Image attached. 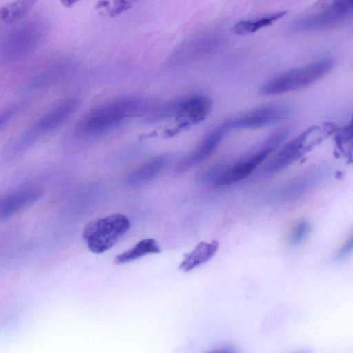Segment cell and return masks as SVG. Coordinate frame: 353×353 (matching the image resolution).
Segmentation results:
<instances>
[{
    "label": "cell",
    "instance_id": "obj_1",
    "mask_svg": "<svg viewBox=\"0 0 353 353\" xmlns=\"http://www.w3.org/2000/svg\"><path fill=\"white\" fill-rule=\"evenodd\" d=\"M144 108L143 101L134 97L110 100L91 109L77 123L78 133L94 136L113 129L129 117Z\"/></svg>",
    "mask_w": 353,
    "mask_h": 353
},
{
    "label": "cell",
    "instance_id": "obj_2",
    "mask_svg": "<svg viewBox=\"0 0 353 353\" xmlns=\"http://www.w3.org/2000/svg\"><path fill=\"white\" fill-rule=\"evenodd\" d=\"M335 61L325 57L286 71L267 81L261 89L263 95H276L307 87L319 81L334 68Z\"/></svg>",
    "mask_w": 353,
    "mask_h": 353
},
{
    "label": "cell",
    "instance_id": "obj_3",
    "mask_svg": "<svg viewBox=\"0 0 353 353\" xmlns=\"http://www.w3.org/2000/svg\"><path fill=\"white\" fill-rule=\"evenodd\" d=\"M130 227V220L125 215L110 214L90 221L84 227L82 236L91 252L101 254L112 248Z\"/></svg>",
    "mask_w": 353,
    "mask_h": 353
},
{
    "label": "cell",
    "instance_id": "obj_4",
    "mask_svg": "<svg viewBox=\"0 0 353 353\" xmlns=\"http://www.w3.org/2000/svg\"><path fill=\"white\" fill-rule=\"evenodd\" d=\"M79 101L77 98L66 99L40 117L17 141L14 149L23 150L39 137L57 128L77 110Z\"/></svg>",
    "mask_w": 353,
    "mask_h": 353
},
{
    "label": "cell",
    "instance_id": "obj_5",
    "mask_svg": "<svg viewBox=\"0 0 353 353\" xmlns=\"http://www.w3.org/2000/svg\"><path fill=\"white\" fill-rule=\"evenodd\" d=\"M292 109L285 104H267L242 113L227 121L232 130H253L280 122L289 117Z\"/></svg>",
    "mask_w": 353,
    "mask_h": 353
},
{
    "label": "cell",
    "instance_id": "obj_6",
    "mask_svg": "<svg viewBox=\"0 0 353 353\" xmlns=\"http://www.w3.org/2000/svg\"><path fill=\"white\" fill-rule=\"evenodd\" d=\"M276 148L265 141L255 152L225 167L213 183L216 187H224L238 183L249 176Z\"/></svg>",
    "mask_w": 353,
    "mask_h": 353
},
{
    "label": "cell",
    "instance_id": "obj_7",
    "mask_svg": "<svg viewBox=\"0 0 353 353\" xmlns=\"http://www.w3.org/2000/svg\"><path fill=\"white\" fill-rule=\"evenodd\" d=\"M329 168L326 165L314 166L292 179L279 190L278 194L284 201L299 199L308 194L327 176Z\"/></svg>",
    "mask_w": 353,
    "mask_h": 353
},
{
    "label": "cell",
    "instance_id": "obj_8",
    "mask_svg": "<svg viewBox=\"0 0 353 353\" xmlns=\"http://www.w3.org/2000/svg\"><path fill=\"white\" fill-rule=\"evenodd\" d=\"M229 131L230 130L226 121L212 130L192 152L179 161L176 171L178 173L185 172L205 161L216 150Z\"/></svg>",
    "mask_w": 353,
    "mask_h": 353
},
{
    "label": "cell",
    "instance_id": "obj_9",
    "mask_svg": "<svg viewBox=\"0 0 353 353\" xmlns=\"http://www.w3.org/2000/svg\"><path fill=\"white\" fill-rule=\"evenodd\" d=\"M348 14L346 11L331 5L326 8L294 21L288 27L292 33H303L332 27L341 21Z\"/></svg>",
    "mask_w": 353,
    "mask_h": 353
},
{
    "label": "cell",
    "instance_id": "obj_10",
    "mask_svg": "<svg viewBox=\"0 0 353 353\" xmlns=\"http://www.w3.org/2000/svg\"><path fill=\"white\" fill-rule=\"evenodd\" d=\"M314 128L307 130L286 143L263 167L266 174L277 173L294 163L303 154L305 142Z\"/></svg>",
    "mask_w": 353,
    "mask_h": 353
},
{
    "label": "cell",
    "instance_id": "obj_11",
    "mask_svg": "<svg viewBox=\"0 0 353 353\" xmlns=\"http://www.w3.org/2000/svg\"><path fill=\"white\" fill-rule=\"evenodd\" d=\"M37 186H25L14 190L0 201L1 219H7L36 201L41 194Z\"/></svg>",
    "mask_w": 353,
    "mask_h": 353
},
{
    "label": "cell",
    "instance_id": "obj_12",
    "mask_svg": "<svg viewBox=\"0 0 353 353\" xmlns=\"http://www.w3.org/2000/svg\"><path fill=\"white\" fill-rule=\"evenodd\" d=\"M212 102L202 95H194L175 101L174 117L187 123H197L204 119L211 110Z\"/></svg>",
    "mask_w": 353,
    "mask_h": 353
},
{
    "label": "cell",
    "instance_id": "obj_13",
    "mask_svg": "<svg viewBox=\"0 0 353 353\" xmlns=\"http://www.w3.org/2000/svg\"><path fill=\"white\" fill-rule=\"evenodd\" d=\"M167 154L152 157L132 170L127 176V182L132 185L146 183L155 179L166 167Z\"/></svg>",
    "mask_w": 353,
    "mask_h": 353
},
{
    "label": "cell",
    "instance_id": "obj_14",
    "mask_svg": "<svg viewBox=\"0 0 353 353\" xmlns=\"http://www.w3.org/2000/svg\"><path fill=\"white\" fill-rule=\"evenodd\" d=\"M218 249L219 243L214 240L199 243L191 252L185 255L184 259L179 265V269L183 272H188L198 267L212 259Z\"/></svg>",
    "mask_w": 353,
    "mask_h": 353
},
{
    "label": "cell",
    "instance_id": "obj_15",
    "mask_svg": "<svg viewBox=\"0 0 353 353\" xmlns=\"http://www.w3.org/2000/svg\"><path fill=\"white\" fill-rule=\"evenodd\" d=\"M286 11H279L258 19H245L236 23L232 28V32L237 35H246L268 26L286 14Z\"/></svg>",
    "mask_w": 353,
    "mask_h": 353
},
{
    "label": "cell",
    "instance_id": "obj_16",
    "mask_svg": "<svg viewBox=\"0 0 353 353\" xmlns=\"http://www.w3.org/2000/svg\"><path fill=\"white\" fill-rule=\"evenodd\" d=\"M161 252L158 242L152 238L144 239L139 241L133 248L126 250L115 257L117 264H123L134 261L148 254Z\"/></svg>",
    "mask_w": 353,
    "mask_h": 353
},
{
    "label": "cell",
    "instance_id": "obj_17",
    "mask_svg": "<svg viewBox=\"0 0 353 353\" xmlns=\"http://www.w3.org/2000/svg\"><path fill=\"white\" fill-rule=\"evenodd\" d=\"M37 0H15L2 7L0 10L1 22L5 25L13 23L22 19L34 6Z\"/></svg>",
    "mask_w": 353,
    "mask_h": 353
},
{
    "label": "cell",
    "instance_id": "obj_18",
    "mask_svg": "<svg viewBox=\"0 0 353 353\" xmlns=\"http://www.w3.org/2000/svg\"><path fill=\"white\" fill-rule=\"evenodd\" d=\"M139 0H99L95 8L113 17L131 8Z\"/></svg>",
    "mask_w": 353,
    "mask_h": 353
},
{
    "label": "cell",
    "instance_id": "obj_19",
    "mask_svg": "<svg viewBox=\"0 0 353 353\" xmlns=\"http://www.w3.org/2000/svg\"><path fill=\"white\" fill-rule=\"evenodd\" d=\"M311 230L312 226L310 221L305 219L299 221L290 232L289 236L290 245L296 246L303 243L310 235Z\"/></svg>",
    "mask_w": 353,
    "mask_h": 353
},
{
    "label": "cell",
    "instance_id": "obj_20",
    "mask_svg": "<svg viewBox=\"0 0 353 353\" xmlns=\"http://www.w3.org/2000/svg\"><path fill=\"white\" fill-rule=\"evenodd\" d=\"M353 254V230L334 254V259L343 261Z\"/></svg>",
    "mask_w": 353,
    "mask_h": 353
},
{
    "label": "cell",
    "instance_id": "obj_21",
    "mask_svg": "<svg viewBox=\"0 0 353 353\" xmlns=\"http://www.w3.org/2000/svg\"><path fill=\"white\" fill-rule=\"evenodd\" d=\"M332 4L348 13L353 10V0H333Z\"/></svg>",
    "mask_w": 353,
    "mask_h": 353
},
{
    "label": "cell",
    "instance_id": "obj_22",
    "mask_svg": "<svg viewBox=\"0 0 353 353\" xmlns=\"http://www.w3.org/2000/svg\"><path fill=\"white\" fill-rule=\"evenodd\" d=\"M19 107L14 106L5 110V112L2 113L0 118V125L2 128L3 125L6 123L10 117L17 111Z\"/></svg>",
    "mask_w": 353,
    "mask_h": 353
},
{
    "label": "cell",
    "instance_id": "obj_23",
    "mask_svg": "<svg viewBox=\"0 0 353 353\" xmlns=\"http://www.w3.org/2000/svg\"><path fill=\"white\" fill-rule=\"evenodd\" d=\"M80 0H60V2L65 7H70Z\"/></svg>",
    "mask_w": 353,
    "mask_h": 353
},
{
    "label": "cell",
    "instance_id": "obj_24",
    "mask_svg": "<svg viewBox=\"0 0 353 353\" xmlns=\"http://www.w3.org/2000/svg\"><path fill=\"white\" fill-rule=\"evenodd\" d=\"M352 124H353V119H352Z\"/></svg>",
    "mask_w": 353,
    "mask_h": 353
}]
</instances>
